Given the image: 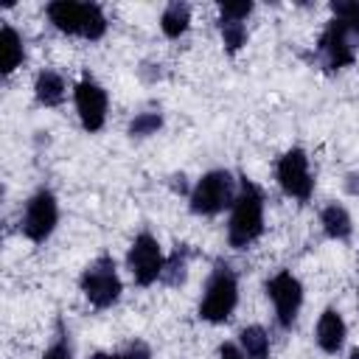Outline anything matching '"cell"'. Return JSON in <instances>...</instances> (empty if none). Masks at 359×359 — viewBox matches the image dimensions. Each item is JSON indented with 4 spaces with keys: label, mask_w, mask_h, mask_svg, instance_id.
<instances>
[{
    "label": "cell",
    "mask_w": 359,
    "mask_h": 359,
    "mask_svg": "<svg viewBox=\"0 0 359 359\" xmlns=\"http://www.w3.org/2000/svg\"><path fill=\"white\" fill-rule=\"evenodd\" d=\"M264 233V196L252 182H241V191L236 194L230 224H227V241L236 250L250 247Z\"/></svg>",
    "instance_id": "cell-1"
},
{
    "label": "cell",
    "mask_w": 359,
    "mask_h": 359,
    "mask_svg": "<svg viewBox=\"0 0 359 359\" xmlns=\"http://www.w3.org/2000/svg\"><path fill=\"white\" fill-rule=\"evenodd\" d=\"M48 17L59 31L76 34L84 39H101L107 31V17H104L101 6H95V3L56 0L48 6Z\"/></svg>",
    "instance_id": "cell-2"
},
{
    "label": "cell",
    "mask_w": 359,
    "mask_h": 359,
    "mask_svg": "<svg viewBox=\"0 0 359 359\" xmlns=\"http://www.w3.org/2000/svg\"><path fill=\"white\" fill-rule=\"evenodd\" d=\"M236 303H238L236 272L227 264L219 261L213 275L208 278V286H205V294H202V303H199V317L208 320V323H224L233 314Z\"/></svg>",
    "instance_id": "cell-3"
},
{
    "label": "cell",
    "mask_w": 359,
    "mask_h": 359,
    "mask_svg": "<svg viewBox=\"0 0 359 359\" xmlns=\"http://www.w3.org/2000/svg\"><path fill=\"white\" fill-rule=\"evenodd\" d=\"M236 202V185L227 171H208L191 191V210L199 216H213Z\"/></svg>",
    "instance_id": "cell-4"
},
{
    "label": "cell",
    "mask_w": 359,
    "mask_h": 359,
    "mask_svg": "<svg viewBox=\"0 0 359 359\" xmlns=\"http://www.w3.org/2000/svg\"><path fill=\"white\" fill-rule=\"evenodd\" d=\"M81 292L95 309H107L121 297V278L109 255L95 258L81 275Z\"/></svg>",
    "instance_id": "cell-5"
},
{
    "label": "cell",
    "mask_w": 359,
    "mask_h": 359,
    "mask_svg": "<svg viewBox=\"0 0 359 359\" xmlns=\"http://www.w3.org/2000/svg\"><path fill=\"white\" fill-rule=\"evenodd\" d=\"M126 266H129L137 286H151L157 278H163L165 258H163V250H160L157 238L149 236V233H140L132 241L129 252H126Z\"/></svg>",
    "instance_id": "cell-6"
},
{
    "label": "cell",
    "mask_w": 359,
    "mask_h": 359,
    "mask_svg": "<svg viewBox=\"0 0 359 359\" xmlns=\"http://www.w3.org/2000/svg\"><path fill=\"white\" fill-rule=\"evenodd\" d=\"M278 182H280V188H283L289 196H294V199H300V202H306V199L311 196V191H314V177H311L309 157H306L303 149H289V151L278 160Z\"/></svg>",
    "instance_id": "cell-7"
},
{
    "label": "cell",
    "mask_w": 359,
    "mask_h": 359,
    "mask_svg": "<svg viewBox=\"0 0 359 359\" xmlns=\"http://www.w3.org/2000/svg\"><path fill=\"white\" fill-rule=\"evenodd\" d=\"M59 222V205L50 191H36L22 213V233L31 241H45Z\"/></svg>",
    "instance_id": "cell-8"
},
{
    "label": "cell",
    "mask_w": 359,
    "mask_h": 359,
    "mask_svg": "<svg viewBox=\"0 0 359 359\" xmlns=\"http://www.w3.org/2000/svg\"><path fill=\"white\" fill-rule=\"evenodd\" d=\"M266 294L275 303V314H278L280 328H292L294 317H297V311L303 306V286H300V280L292 272H278L275 278L266 280Z\"/></svg>",
    "instance_id": "cell-9"
},
{
    "label": "cell",
    "mask_w": 359,
    "mask_h": 359,
    "mask_svg": "<svg viewBox=\"0 0 359 359\" xmlns=\"http://www.w3.org/2000/svg\"><path fill=\"white\" fill-rule=\"evenodd\" d=\"M76 109H79V118H81V126L87 132H98L107 121V93L101 84H95L93 79H81L76 84Z\"/></svg>",
    "instance_id": "cell-10"
},
{
    "label": "cell",
    "mask_w": 359,
    "mask_h": 359,
    "mask_svg": "<svg viewBox=\"0 0 359 359\" xmlns=\"http://www.w3.org/2000/svg\"><path fill=\"white\" fill-rule=\"evenodd\" d=\"M317 53L323 59V65L328 70H339V67H348L353 65V45H351V34L345 31L342 22L331 20L317 42Z\"/></svg>",
    "instance_id": "cell-11"
},
{
    "label": "cell",
    "mask_w": 359,
    "mask_h": 359,
    "mask_svg": "<svg viewBox=\"0 0 359 359\" xmlns=\"http://www.w3.org/2000/svg\"><path fill=\"white\" fill-rule=\"evenodd\" d=\"M345 342V320L339 317L337 309H325L317 320V345L325 353H337Z\"/></svg>",
    "instance_id": "cell-12"
},
{
    "label": "cell",
    "mask_w": 359,
    "mask_h": 359,
    "mask_svg": "<svg viewBox=\"0 0 359 359\" xmlns=\"http://www.w3.org/2000/svg\"><path fill=\"white\" fill-rule=\"evenodd\" d=\"M34 93H36V101H39V104L56 107V104L65 101V79H62L56 70H42V73L36 76Z\"/></svg>",
    "instance_id": "cell-13"
},
{
    "label": "cell",
    "mask_w": 359,
    "mask_h": 359,
    "mask_svg": "<svg viewBox=\"0 0 359 359\" xmlns=\"http://www.w3.org/2000/svg\"><path fill=\"white\" fill-rule=\"evenodd\" d=\"M0 59H3V73H14L20 67V62L25 59L22 39L11 25L0 28Z\"/></svg>",
    "instance_id": "cell-14"
},
{
    "label": "cell",
    "mask_w": 359,
    "mask_h": 359,
    "mask_svg": "<svg viewBox=\"0 0 359 359\" xmlns=\"http://www.w3.org/2000/svg\"><path fill=\"white\" fill-rule=\"evenodd\" d=\"M320 222H323V230H325V236H331V238H337V241H342V238H348L351 236V216H348V210L342 208V205H325L323 208V213H320Z\"/></svg>",
    "instance_id": "cell-15"
},
{
    "label": "cell",
    "mask_w": 359,
    "mask_h": 359,
    "mask_svg": "<svg viewBox=\"0 0 359 359\" xmlns=\"http://www.w3.org/2000/svg\"><path fill=\"white\" fill-rule=\"evenodd\" d=\"M188 22H191V8H188L185 3H171V6H165L163 17H160V28H163V34L171 36V39H177L180 34H185Z\"/></svg>",
    "instance_id": "cell-16"
},
{
    "label": "cell",
    "mask_w": 359,
    "mask_h": 359,
    "mask_svg": "<svg viewBox=\"0 0 359 359\" xmlns=\"http://www.w3.org/2000/svg\"><path fill=\"white\" fill-rule=\"evenodd\" d=\"M238 342H241V351L250 356V359H266L269 356V337L261 325H247L241 328L238 334Z\"/></svg>",
    "instance_id": "cell-17"
},
{
    "label": "cell",
    "mask_w": 359,
    "mask_h": 359,
    "mask_svg": "<svg viewBox=\"0 0 359 359\" xmlns=\"http://www.w3.org/2000/svg\"><path fill=\"white\" fill-rule=\"evenodd\" d=\"M185 269H188V250L185 247H177L174 255L165 261V269H163V280L168 286H177L185 280Z\"/></svg>",
    "instance_id": "cell-18"
},
{
    "label": "cell",
    "mask_w": 359,
    "mask_h": 359,
    "mask_svg": "<svg viewBox=\"0 0 359 359\" xmlns=\"http://www.w3.org/2000/svg\"><path fill=\"white\" fill-rule=\"evenodd\" d=\"M331 11H334V20L345 25V31L351 36H359V3H331Z\"/></svg>",
    "instance_id": "cell-19"
},
{
    "label": "cell",
    "mask_w": 359,
    "mask_h": 359,
    "mask_svg": "<svg viewBox=\"0 0 359 359\" xmlns=\"http://www.w3.org/2000/svg\"><path fill=\"white\" fill-rule=\"evenodd\" d=\"M160 126H163V115L160 112H140L129 123V135L132 137H146V135H154Z\"/></svg>",
    "instance_id": "cell-20"
},
{
    "label": "cell",
    "mask_w": 359,
    "mask_h": 359,
    "mask_svg": "<svg viewBox=\"0 0 359 359\" xmlns=\"http://www.w3.org/2000/svg\"><path fill=\"white\" fill-rule=\"evenodd\" d=\"M219 31H222V39H224L227 50H238V48L247 42V28H244V22L222 20V22H219Z\"/></svg>",
    "instance_id": "cell-21"
},
{
    "label": "cell",
    "mask_w": 359,
    "mask_h": 359,
    "mask_svg": "<svg viewBox=\"0 0 359 359\" xmlns=\"http://www.w3.org/2000/svg\"><path fill=\"white\" fill-rule=\"evenodd\" d=\"M219 11H222V20H236V22H241V20L252 11V3H247V0H241V3H222Z\"/></svg>",
    "instance_id": "cell-22"
},
{
    "label": "cell",
    "mask_w": 359,
    "mask_h": 359,
    "mask_svg": "<svg viewBox=\"0 0 359 359\" xmlns=\"http://www.w3.org/2000/svg\"><path fill=\"white\" fill-rule=\"evenodd\" d=\"M42 359H70V348H67V342H65V339H56V342L45 351Z\"/></svg>",
    "instance_id": "cell-23"
},
{
    "label": "cell",
    "mask_w": 359,
    "mask_h": 359,
    "mask_svg": "<svg viewBox=\"0 0 359 359\" xmlns=\"http://www.w3.org/2000/svg\"><path fill=\"white\" fill-rule=\"evenodd\" d=\"M219 359H250L238 345H233V342H224L222 348H219Z\"/></svg>",
    "instance_id": "cell-24"
},
{
    "label": "cell",
    "mask_w": 359,
    "mask_h": 359,
    "mask_svg": "<svg viewBox=\"0 0 359 359\" xmlns=\"http://www.w3.org/2000/svg\"><path fill=\"white\" fill-rule=\"evenodd\" d=\"M123 359H151V353H149V348L143 345V342H135L126 353H121Z\"/></svg>",
    "instance_id": "cell-25"
},
{
    "label": "cell",
    "mask_w": 359,
    "mask_h": 359,
    "mask_svg": "<svg viewBox=\"0 0 359 359\" xmlns=\"http://www.w3.org/2000/svg\"><path fill=\"white\" fill-rule=\"evenodd\" d=\"M348 191L351 194H359V174H351L348 177Z\"/></svg>",
    "instance_id": "cell-26"
},
{
    "label": "cell",
    "mask_w": 359,
    "mask_h": 359,
    "mask_svg": "<svg viewBox=\"0 0 359 359\" xmlns=\"http://www.w3.org/2000/svg\"><path fill=\"white\" fill-rule=\"evenodd\" d=\"M90 359H123L121 353H93Z\"/></svg>",
    "instance_id": "cell-27"
},
{
    "label": "cell",
    "mask_w": 359,
    "mask_h": 359,
    "mask_svg": "<svg viewBox=\"0 0 359 359\" xmlns=\"http://www.w3.org/2000/svg\"><path fill=\"white\" fill-rule=\"evenodd\" d=\"M351 359H359V348H356V351H353V353H351Z\"/></svg>",
    "instance_id": "cell-28"
}]
</instances>
